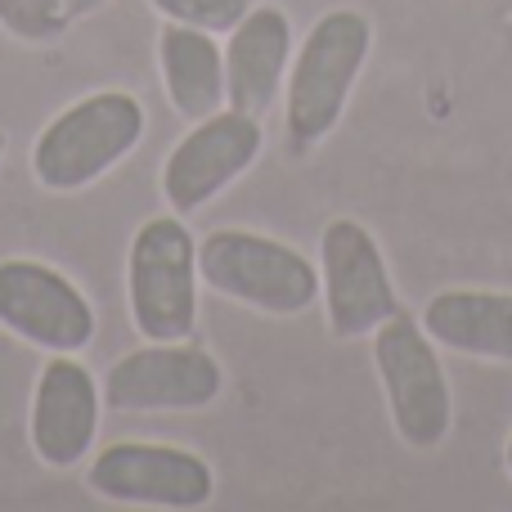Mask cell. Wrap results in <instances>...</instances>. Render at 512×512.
<instances>
[{"mask_svg": "<svg viewBox=\"0 0 512 512\" xmlns=\"http://www.w3.org/2000/svg\"><path fill=\"white\" fill-rule=\"evenodd\" d=\"M0 158H5V140H0Z\"/></svg>", "mask_w": 512, "mask_h": 512, "instance_id": "d6986e66", "label": "cell"}, {"mask_svg": "<svg viewBox=\"0 0 512 512\" xmlns=\"http://www.w3.org/2000/svg\"><path fill=\"white\" fill-rule=\"evenodd\" d=\"M162 18L185 27H203V32H234L239 18L252 9V0H153Z\"/></svg>", "mask_w": 512, "mask_h": 512, "instance_id": "2e32d148", "label": "cell"}, {"mask_svg": "<svg viewBox=\"0 0 512 512\" xmlns=\"http://www.w3.org/2000/svg\"><path fill=\"white\" fill-rule=\"evenodd\" d=\"M131 319L149 342H185L198 319V248L180 216H149L126 256Z\"/></svg>", "mask_w": 512, "mask_h": 512, "instance_id": "3957f363", "label": "cell"}, {"mask_svg": "<svg viewBox=\"0 0 512 512\" xmlns=\"http://www.w3.org/2000/svg\"><path fill=\"white\" fill-rule=\"evenodd\" d=\"M373 364H378L382 391H387L396 436L409 450H436L450 436L454 405L427 328L418 319H409L405 310L391 315L373 333Z\"/></svg>", "mask_w": 512, "mask_h": 512, "instance_id": "5b68a950", "label": "cell"}, {"mask_svg": "<svg viewBox=\"0 0 512 512\" xmlns=\"http://www.w3.org/2000/svg\"><path fill=\"white\" fill-rule=\"evenodd\" d=\"M319 288L328 301V324L337 337L378 333L391 315H400V297L391 288L378 239L351 216L324 225L319 239Z\"/></svg>", "mask_w": 512, "mask_h": 512, "instance_id": "8992f818", "label": "cell"}, {"mask_svg": "<svg viewBox=\"0 0 512 512\" xmlns=\"http://www.w3.org/2000/svg\"><path fill=\"white\" fill-rule=\"evenodd\" d=\"M198 279L265 315H301L319 297V270L297 248L252 230H216L198 243Z\"/></svg>", "mask_w": 512, "mask_h": 512, "instance_id": "277c9868", "label": "cell"}, {"mask_svg": "<svg viewBox=\"0 0 512 512\" xmlns=\"http://www.w3.org/2000/svg\"><path fill=\"white\" fill-rule=\"evenodd\" d=\"M90 490L113 504L140 508H203L216 495V477L207 459L176 445L117 441L90 463Z\"/></svg>", "mask_w": 512, "mask_h": 512, "instance_id": "ba28073f", "label": "cell"}, {"mask_svg": "<svg viewBox=\"0 0 512 512\" xmlns=\"http://www.w3.org/2000/svg\"><path fill=\"white\" fill-rule=\"evenodd\" d=\"M225 387V373L203 346L153 342L122 355L104 378V405L122 414L153 409H207Z\"/></svg>", "mask_w": 512, "mask_h": 512, "instance_id": "30bf717a", "label": "cell"}, {"mask_svg": "<svg viewBox=\"0 0 512 512\" xmlns=\"http://www.w3.org/2000/svg\"><path fill=\"white\" fill-rule=\"evenodd\" d=\"M292 59V27L283 9L256 5L239 18L225 45V104L239 113L265 117L288 77Z\"/></svg>", "mask_w": 512, "mask_h": 512, "instance_id": "7c38bea8", "label": "cell"}, {"mask_svg": "<svg viewBox=\"0 0 512 512\" xmlns=\"http://www.w3.org/2000/svg\"><path fill=\"white\" fill-rule=\"evenodd\" d=\"M423 328L436 346L512 364V292L445 288L423 306Z\"/></svg>", "mask_w": 512, "mask_h": 512, "instance_id": "4fadbf2b", "label": "cell"}, {"mask_svg": "<svg viewBox=\"0 0 512 512\" xmlns=\"http://www.w3.org/2000/svg\"><path fill=\"white\" fill-rule=\"evenodd\" d=\"M261 144V117L239 113V108H216L171 149L167 167H162V198L180 216L198 212L252 167Z\"/></svg>", "mask_w": 512, "mask_h": 512, "instance_id": "9c48e42d", "label": "cell"}, {"mask_svg": "<svg viewBox=\"0 0 512 512\" xmlns=\"http://www.w3.org/2000/svg\"><path fill=\"white\" fill-rule=\"evenodd\" d=\"M162 81H167L171 108L185 122H203L225 104V54L212 32L185 23H167L158 36Z\"/></svg>", "mask_w": 512, "mask_h": 512, "instance_id": "5bb4252c", "label": "cell"}, {"mask_svg": "<svg viewBox=\"0 0 512 512\" xmlns=\"http://www.w3.org/2000/svg\"><path fill=\"white\" fill-rule=\"evenodd\" d=\"M99 391L95 373L72 355H54L32 391V450L50 468H77L99 432Z\"/></svg>", "mask_w": 512, "mask_h": 512, "instance_id": "8fae6325", "label": "cell"}, {"mask_svg": "<svg viewBox=\"0 0 512 512\" xmlns=\"http://www.w3.org/2000/svg\"><path fill=\"white\" fill-rule=\"evenodd\" d=\"M373 50V23L360 9H328L306 32L288 68V144L297 153L324 144L342 122L355 77Z\"/></svg>", "mask_w": 512, "mask_h": 512, "instance_id": "6da1fadb", "label": "cell"}, {"mask_svg": "<svg viewBox=\"0 0 512 512\" xmlns=\"http://www.w3.org/2000/svg\"><path fill=\"white\" fill-rule=\"evenodd\" d=\"M144 135V108L126 90H95L63 108L32 144V176L50 194H72L126 158Z\"/></svg>", "mask_w": 512, "mask_h": 512, "instance_id": "7a4b0ae2", "label": "cell"}, {"mask_svg": "<svg viewBox=\"0 0 512 512\" xmlns=\"http://www.w3.org/2000/svg\"><path fill=\"white\" fill-rule=\"evenodd\" d=\"M504 463H508V477H512V436H508V454H504Z\"/></svg>", "mask_w": 512, "mask_h": 512, "instance_id": "ac0fdd59", "label": "cell"}, {"mask_svg": "<svg viewBox=\"0 0 512 512\" xmlns=\"http://www.w3.org/2000/svg\"><path fill=\"white\" fill-rule=\"evenodd\" d=\"M0 328L54 355L95 342V310L86 292L54 265L9 256L0 261Z\"/></svg>", "mask_w": 512, "mask_h": 512, "instance_id": "52a82bcc", "label": "cell"}, {"mask_svg": "<svg viewBox=\"0 0 512 512\" xmlns=\"http://www.w3.org/2000/svg\"><path fill=\"white\" fill-rule=\"evenodd\" d=\"M68 23L63 0H0V27L18 41H54L68 32Z\"/></svg>", "mask_w": 512, "mask_h": 512, "instance_id": "9a60e30c", "label": "cell"}, {"mask_svg": "<svg viewBox=\"0 0 512 512\" xmlns=\"http://www.w3.org/2000/svg\"><path fill=\"white\" fill-rule=\"evenodd\" d=\"M108 0H63V9H68V18H86L95 14V9H104Z\"/></svg>", "mask_w": 512, "mask_h": 512, "instance_id": "e0dca14e", "label": "cell"}]
</instances>
